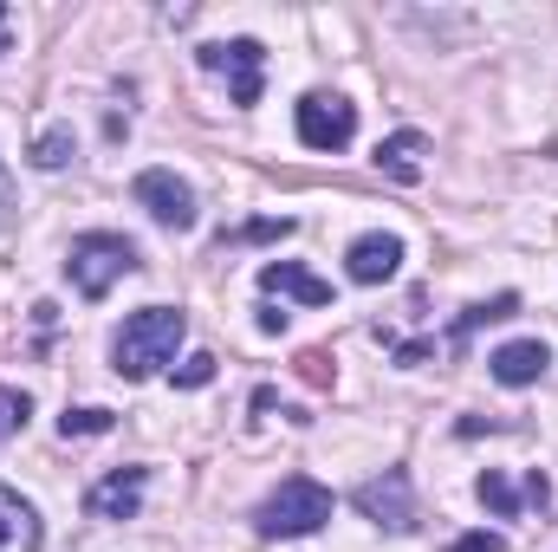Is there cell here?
<instances>
[{"label":"cell","instance_id":"cell-1","mask_svg":"<svg viewBox=\"0 0 558 552\" xmlns=\"http://www.w3.org/2000/svg\"><path fill=\"white\" fill-rule=\"evenodd\" d=\"M189 338V312L182 305H143L131 312L124 325H118V338H111V364H118V377H156L169 358H175V345Z\"/></svg>","mask_w":558,"mask_h":552},{"label":"cell","instance_id":"cell-2","mask_svg":"<svg viewBox=\"0 0 558 552\" xmlns=\"http://www.w3.org/2000/svg\"><path fill=\"white\" fill-rule=\"evenodd\" d=\"M325 520H331V488H318L312 475H286L274 494L260 501L254 533H260V540H305V533H318Z\"/></svg>","mask_w":558,"mask_h":552},{"label":"cell","instance_id":"cell-3","mask_svg":"<svg viewBox=\"0 0 558 552\" xmlns=\"http://www.w3.org/2000/svg\"><path fill=\"white\" fill-rule=\"evenodd\" d=\"M137 241L131 235H111V228H92V235H78L72 248H65V279L85 292V299H105L111 286L124 274H137Z\"/></svg>","mask_w":558,"mask_h":552},{"label":"cell","instance_id":"cell-4","mask_svg":"<svg viewBox=\"0 0 558 552\" xmlns=\"http://www.w3.org/2000/svg\"><path fill=\"white\" fill-rule=\"evenodd\" d=\"M195 59H202V72H221L228 79L234 105H260V79H267V46L260 39H215Z\"/></svg>","mask_w":558,"mask_h":552},{"label":"cell","instance_id":"cell-5","mask_svg":"<svg viewBox=\"0 0 558 552\" xmlns=\"http://www.w3.org/2000/svg\"><path fill=\"white\" fill-rule=\"evenodd\" d=\"M292 124H299L305 149H344V143L357 137V105L338 98V92H305L299 111H292Z\"/></svg>","mask_w":558,"mask_h":552},{"label":"cell","instance_id":"cell-6","mask_svg":"<svg viewBox=\"0 0 558 552\" xmlns=\"http://www.w3.org/2000/svg\"><path fill=\"white\" fill-rule=\"evenodd\" d=\"M131 195H137V208L156 228H169V235H189L195 228V189L175 169H143L137 182H131Z\"/></svg>","mask_w":558,"mask_h":552},{"label":"cell","instance_id":"cell-7","mask_svg":"<svg viewBox=\"0 0 558 552\" xmlns=\"http://www.w3.org/2000/svg\"><path fill=\"white\" fill-rule=\"evenodd\" d=\"M357 514L377 520L384 533H410V527H416V488H410V475H403V468L371 475V481L357 488Z\"/></svg>","mask_w":558,"mask_h":552},{"label":"cell","instance_id":"cell-8","mask_svg":"<svg viewBox=\"0 0 558 552\" xmlns=\"http://www.w3.org/2000/svg\"><path fill=\"white\" fill-rule=\"evenodd\" d=\"M143 481H149V468H137V461H124V468H111L92 494H85V514L92 520H137L143 507Z\"/></svg>","mask_w":558,"mask_h":552},{"label":"cell","instance_id":"cell-9","mask_svg":"<svg viewBox=\"0 0 558 552\" xmlns=\"http://www.w3.org/2000/svg\"><path fill=\"white\" fill-rule=\"evenodd\" d=\"M397 267H403V241L397 235H357L344 248V274L357 286H384V279H397Z\"/></svg>","mask_w":558,"mask_h":552},{"label":"cell","instance_id":"cell-10","mask_svg":"<svg viewBox=\"0 0 558 552\" xmlns=\"http://www.w3.org/2000/svg\"><path fill=\"white\" fill-rule=\"evenodd\" d=\"M546 364H553V351H546L539 338H513V345H500V351L487 358L494 384H507V391H526V384H539V377H546Z\"/></svg>","mask_w":558,"mask_h":552},{"label":"cell","instance_id":"cell-11","mask_svg":"<svg viewBox=\"0 0 558 552\" xmlns=\"http://www.w3.org/2000/svg\"><path fill=\"white\" fill-rule=\"evenodd\" d=\"M260 292L299 299V305H331V279L305 274L299 261H267V267H260Z\"/></svg>","mask_w":558,"mask_h":552},{"label":"cell","instance_id":"cell-12","mask_svg":"<svg viewBox=\"0 0 558 552\" xmlns=\"http://www.w3.org/2000/svg\"><path fill=\"white\" fill-rule=\"evenodd\" d=\"M422 149H428L422 131H390V137L377 143V156H371V163H377L390 182H403V189H410V182H422Z\"/></svg>","mask_w":558,"mask_h":552},{"label":"cell","instance_id":"cell-13","mask_svg":"<svg viewBox=\"0 0 558 552\" xmlns=\"http://www.w3.org/2000/svg\"><path fill=\"white\" fill-rule=\"evenodd\" d=\"M520 312V292H494V299H481V305H468L461 319H454V351L481 332V325H494V319H513Z\"/></svg>","mask_w":558,"mask_h":552},{"label":"cell","instance_id":"cell-14","mask_svg":"<svg viewBox=\"0 0 558 552\" xmlns=\"http://www.w3.org/2000/svg\"><path fill=\"white\" fill-rule=\"evenodd\" d=\"M33 169H65L72 156H78V143H72V124H46L39 137H33Z\"/></svg>","mask_w":558,"mask_h":552},{"label":"cell","instance_id":"cell-15","mask_svg":"<svg viewBox=\"0 0 558 552\" xmlns=\"http://www.w3.org/2000/svg\"><path fill=\"white\" fill-rule=\"evenodd\" d=\"M474 494H481V507H487V514H500V520H513V514H520V488H513L500 468H487V475L474 481Z\"/></svg>","mask_w":558,"mask_h":552},{"label":"cell","instance_id":"cell-16","mask_svg":"<svg viewBox=\"0 0 558 552\" xmlns=\"http://www.w3.org/2000/svg\"><path fill=\"white\" fill-rule=\"evenodd\" d=\"M111 429H118L111 410H65L59 416V435H65V442H72V435H111Z\"/></svg>","mask_w":558,"mask_h":552},{"label":"cell","instance_id":"cell-17","mask_svg":"<svg viewBox=\"0 0 558 552\" xmlns=\"http://www.w3.org/2000/svg\"><path fill=\"white\" fill-rule=\"evenodd\" d=\"M26 416H33V397H26V391H0V442H7V435H20V429H26Z\"/></svg>","mask_w":558,"mask_h":552},{"label":"cell","instance_id":"cell-18","mask_svg":"<svg viewBox=\"0 0 558 552\" xmlns=\"http://www.w3.org/2000/svg\"><path fill=\"white\" fill-rule=\"evenodd\" d=\"M202 384H215V358L208 351H195V358L175 364V391H202Z\"/></svg>","mask_w":558,"mask_h":552},{"label":"cell","instance_id":"cell-19","mask_svg":"<svg viewBox=\"0 0 558 552\" xmlns=\"http://www.w3.org/2000/svg\"><path fill=\"white\" fill-rule=\"evenodd\" d=\"M299 377H305L312 391H331V358H325V351H299Z\"/></svg>","mask_w":558,"mask_h":552},{"label":"cell","instance_id":"cell-20","mask_svg":"<svg viewBox=\"0 0 558 552\" xmlns=\"http://www.w3.org/2000/svg\"><path fill=\"white\" fill-rule=\"evenodd\" d=\"M292 228H299L292 215H279V221H247V228H241V241H286Z\"/></svg>","mask_w":558,"mask_h":552},{"label":"cell","instance_id":"cell-21","mask_svg":"<svg viewBox=\"0 0 558 552\" xmlns=\"http://www.w3.org/2000/svg\"><path fill=\"white\" fill-rule=\"evenodd\" d=\"M384 345H390L403 364H428V358H435V345H428V338H384Z\"/></svg>","mask_w":558,"mask_h":552},{"label":"cell","instance_id":"cell-22","mask_svg":"<svg viewBox=\"0 0 558 552\" xmlns=\"http://www.w3.org/2000/svg\"><path fill=\"white\" fill-rule=\"evenodd\" d=\"M13 221H20V195H13V176L0 163V228H13Z\"/></svg>","mask_w":558,"mask_h":552},{"label":"cell","instance_id":"cell-23","mask_svg":"<svg viewBox=\"0 0 558 552\" xmlns=\"http://www.w3.org/2000/svg\"><path fill=\"white\" fill-rule=\"evenodd\" d=\"M448 552H507V540H500V533H461Z\"/></svg>","mask_w":558,"mask_h":552},{"label":"cell","instance_id":"cell-24","mask_svg":"<svg viewBox=\"0 0 558 552\" xmlns=\"http://www.w3.org/2000/svg\"><path fill=\"white\" fill-rule=\"evenodd\" d=\"M520 501H533V507H546V501H553V481H546V475L533 468V475H526V488H520Z\"/></svg>","mask_w":558,"mask_h":552},{"label":"cell","instance_id":"cell-25","mask_svg":"<svg viewBox=\"0 0 558 552\" xmlns=\"http://www.w3.org/2000/svg\"><path fill=\"white\" fill-rule=\"evenodd\" d=\"M286 319H292V312H279V305H260V332H267V338H279V332H286Z\"/></svg>","mask_w":558,"mask_h":552},{"label":"cell","instance_id":"cell-26","mask_svg":"<svg viewBox=\"0 0 558 552\" xmlns=\"http://www.w3.org/2000/svg\"><path fill=\"white\" fill-rule=\"evenodd\" d=\"M0 52H7V7H0Z\"/></svg>","mask_w":558,"mask_h":552},{"label":"cell","instance_id":"cell-27","mask_svg":"<svg viewBox=\"0 0 558 552\" xmlns=\"http://www.w3.org/2000/svg\"><path fill=\"white\" fill-rule=\"evenodd\" d=\"M7 533H13V527H7V520H0V547H7Z\"/></svg>","mask_w":558,"mask_h":552}]
</instances>
